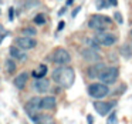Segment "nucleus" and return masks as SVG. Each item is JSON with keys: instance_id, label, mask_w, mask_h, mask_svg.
<instances>
[{"instance_id": "4468645a", "label": "nucleus", "mask_w": 132, "mask_h": 124, "mask_svg": "<svg viewBox=\"0 0 132 124\" xmlns=\"http://www.w3.org/2000/svg\"><path fill=\"white\" fill-rule=\"evenodd\" d=\"M27 80H29V73L23 71L14 78V86L17 87L19 90H23L24 87H26V84H27Z\"/></svg>"}, {"instance_id": "b1692460", "label": "nucleus", "mask_w": 132, "mask_h": 124, "mask_svg": "<svg viewBox=\"0 0 132 124\" xmlns=\"http://www.w3.org/2000/svg\"><path fill=\"white\" fill-rule=\"evenodd\" d=\"M108 124H117V113H111V114H109Z\"/></svg>"}, {"instance_id": "20e7f679", "label": "nucleus", "mask_w": 132, "mask_h": 124, "mask_svg": "<svg viewBox=\"0 0 132 124\" xmlns=\"http://www.w3.org/2000/svg\"><path fill=\"white\" fill-rule=\"evenodd\" d=\"M51 60H53V63L58 64V66H64V64H68L71 61V56H70V53L65 49L58 47V49H55L53 52Z\"/></svg>"}, {"instance_id": "5701e85b", "label": "nucleus", "mask_w": 132, "mask_h": 124, "mask_svg": "<svg viewBox=\"0 0 132 124\" xmlns=\"http://www.w3.org/2000/svg\"><path fill=\"white\" fill-rule=\"evenodd\" d=\"M95 6H97L98 9H102V7H108L109 3H108V0H97V2H95Z\"/></svg>"}, {"instance_id": "cd10ccee", "label": "nucleus", "mask_w": 132, "mask_h": 124, "mask_svg": "<svg viewBox=\"0 0 132 124\" xmlns=\"http://www.w3.org/2000/svg\"><path fill=\"white\" fill-rule=\"evenodd\" d=\"M13 10H14V9H10V10H9V16H10V20H13Z\"/></svg>"}, {"instance_id": "a211bd4d", "label": "nucleus", "mask_w": 132, "mask_h": 124, "mask_svg": "<svg viewBox=\"0 0 132 124\" xmlns=\"http://www.w3.org/2000/svg\"><path fill=\"white\" fill-rule=\"evenodd\" d=\"M121 54H122L123 57H131L132 56V46H129V44H123V46L121 47Z\"/></svg>"}, {"instance_id": "c756f323", "label": "nucleus", "mask_w": 132, "mask_h": 124, "mask_svg": "<svg viewBox=\"0 0 132 124\" xmlns=\"http://www.w3.org/2000/svg\"><path fill=\"white\" fill-rule=\"evenodd\" d=\"M87 120H88V124H92V115H88Z\"/></svg>"}, {"instance_id": "ddd939ff", "label": "nucleus", "mask_w": 132, "mask_h": 124, "mask_svg": "<svg viewBox=\"0 0 132 124\" xmlns=\"http://www.w3.org/2000/svg\"><path fill=\"white\" fill-rule=\"evenodd\" d=\"M10 56H12L13 59H16V60H20V61H24L27 59V54L23 52V50L20 49V47L17 46H12L10 47Z\"/></svg>"}, {"instance_id": "f8f14e48", "label": "nucleus", "mask_w": 132, "mask_h": 124, "mask_svg": "<svg viewBox=\"0 0 132 124\" xmlns=\"http://www.w3.org/2000/svg\"><path fill=\"white\" fill-rule=\"evenodd\" d=\"M33 89L37 93H46L50 89V81L47 78H37V80L33 83Z\"/></svg>"}, {"instance_id": "f03ea898", "label": "nucleus", "mask_w": 132, "mask_h": 124, "mask_svg": "<svg viewBox=\"0 0 132 124\" xmlns=\"http://www.w3.org/2000/svg\"><path fill=\"white\" fill-rule=\"evenodd\" d=\"M111 24V19L102 14H94L88 21V26L98 32H105V29Z\"/></svg>"}, {"instance_id": "6ab92c4d", "label": "nucleus", "mask_w": 132, "mask_h": 124, "mask_svg": "<svg viewBox=\"0 0 132 124\" xmlns=\"http://www.w3.org/2000/svg\"><path fill=\"white\" fill-rule=\"evenodd\" d=\"M38 4H40L38 0H26L23 7H24V10H30V9H33V7H37Z\"/></svg>"}, {"instance_id": "393cba45", "label": "nucleus", "mask_w": 132, "mask_h": 124, "mask_svg": "<svg viewBox=\"0 0 132 124\" xmlns=\"http://www.w3.org/2000/svg\"><path fill=\"white\" fill-rule=\"evenodd\" d=\"M114 19H115V20H117V21H118V23H119V24H122V23H123L122 14H121L119 12H115V13H114Z\"/></svg>"}, {"instance_id": "4be33fe9", "label": "nucleus", "mask_w": 132, "mask_h": 124, "mask_svg": "<svg viewBox=\"0 0 132 124\" xmlns=\"http://www.w3.org/2000/svg\"><path fill=\"white\" fill-rule=\"evenodd\" d=\"M23 34L27 36V37H34V36L37 34V32H36V29H33V27H26V29H23Z\"/></svg>"}, {"instance_id": "dca6fc26", "label": "nucleus", "mask_w": 132, "mask_h": 124, "mask_svg": "<svg viewBox=\"0 0 132 124\" xmlns=\"http://www.w3.org/2000/svg\"><path fill=\"white\" fill-rule=\"evenodd\" d=\"M36 124H55L54 118L50 117V115H38V117L33 118Z\"/></svg>"}, {"instance_id": "39448f33", "label": "nucleus", "mask_w": 132, "mask_h": 124, "mask_svg": "<svg viewBox=\"0 0 132 124\" xmlns=\"http://www.w3.org/2000/svg\"><path fill=\"white\" fill-rule=\"evenodd\" d=\"M118 74H119V71H118V69L117 67H105V69L102 70V73L100 74V80H101V83H104V84H112V83H115L117 81V78H118Z\"/></svg>"}, {"instance_id": "7ed1b4c3", "label": "nucleus", "mask_w": 132, "mask_h": 124, "mask_svg": "<svg viewBox=\"0 0 132 124\" xmlns=\"http://www.w3.org/2000/svg\"><path fill=\"white\" fill-rule=\"evenodd\" d=\"M109 87L104 83H92L88 86V94L92 98H104L109 94Z\"/></svg>"}, {"instance_id": "a878e982", "label": "nucleus", "mask_w": 132, "mask_h": 124, "mask_svg": "<svg viewBox=\"0 0 132 124\" xmlns=\"http://www.w3.org/2000/svg\"><path fill=\"white\" fill-rule=\"evenodd\" d=\"M108 3H109V6H117L118 0H108Z\"/></svg>"}, {"instance_id": "2eb2a0df", "label": "nucleus", "mask_w": 132, "mask_h": 124, "mask_svg": "<svg viewBox=\"0 0 132 124\" xmlns=\"http://www.w3.org/2000/svg\"><path fill=\"white\" fill-rule=\"evenodd\" d=\"M55 104H57V101H55V98L53 96H46V97L41 98V108H44V110L55 108Z\"/></svg>"}, {"instance_id": "0eeeda50", "label": "nucleus", "mask_w": 132, "mask_h": 124, "mask_svg": "<svg viewBox=\"0 0 132 124\" xmlns=\"http://www.w3.org/2000/svg\"><path fill=\"white\" fill-rule=\"evenodd\" d=\"M24 108H26L27 114H29L30 117L34 118L36 114H37V111L41 108V98H38V97L30 98V100L27 101V104L24 106Z\"/></svg>"}, {"instance_id": "473e14b6", "label": "nucleus", "mask_w": 132, "mask_h": 124, "mask_svg": "<svg viewBox=\"0 0 132 124\" xmlns=\"http://www.w3.org/2000/svg\"><path fill=\"white\" fill-rule=\"evenodd\" d=\"M129 36H131V39H132V30H131V32H129Z\"/></svg>"}, {"instance_id": "9b49d317", "label": "nucleus", "mask_w": 132, "mask_h": 124, "mask_svg": "<svg viewBox=\"0 0 132 124\" xmlns=\"http://www.w3.org/2000/svg\"><path fill=\"white\" fill-rule=\"evenodd\" d=\"M104 69H105V64L104 63H100V61H98V63H94L92 66L88 67L87 76H88V78H98Z\"/></svg>"}, {"instance_id": "aec40b11", "label": "nucleus", "mask_w": 132, "mask_h": 124, "mask_svg": "<svg viewBox=\"0 0 132 124\" xmlns=\"http://www.w3.org/2000/svg\"><path fill=\"white\" fill-rule=\"evenodd\" d=\"M6 70L9 73H13L16 70V63L14 60H12V59H9V60H6Z\"/></svg>"}, {"instance_id": "423d86ee", "label": "nucleus", "mask_w": 132, "mask_h": 124, "mask_svg": "<svg viewBox=\"0 0 132 124\" xmlns=\"http://www.w3.org/2000/svg\"><path fill=\"white\" fill-rule=\"evenodd\" d=\"M95 40H97L98 44H101V46L111 47L117 43V36L109 33V32H100V33L95 34Z\"/></svg>"}, {"instance_id": "f257e3e1", "label": "nucleus", "mask_w": 132, "mask_h": 124, "mask_svg": "<svg viewBox=\"0 0 132 124\" xmlns=\"http://www.w3.org/2000/svg\"><path fill=\"white\" fill-rule=\"evenodd\" d=\"M75 73L71 67H58L53 71V80L58 84V86L68 89L74 84Z\"/></svg>"}, {"instance_id": "412c9836", "label": "nucleus", "mask_w": 132, "mask_h": 124, "mask_svg": "<svg viewBox=\"0 0 132 124\" xmlns=\"http://www.w3.org/2000/svg\"><path fill=\"white\" fill-rule=\"evenodd\" d=\"M33 21H34L36 24H38V26H41V24L46 23V16H44L43 13H38V14L34 17V20H33Z\"/></svg>"}, {"instance_id": "1a4fd4ad", "label": "nucleus", "mask_w": 132, "mask_h": 124, "mask_svg": "<svg viewBox=\"0 0 132 124\" xmlns=\"http://www.w3.org/2000/svg\"><path fill=\"white\" fill-rule=\"evenodd\" d=\"M16 46L20 47L21 50H30V49H34L37 41L34 40L33 37H27V36H20V37H16L14 40Z\"/></svg>"}, {"instance_id": "2f4dec72", "label": "nucleus", "mask_w": 132, "mask_h": 124, "mask_svg": "<svg viewBox=\"0 0 132 124\" xmlns=\"http://www.w3.org/2000/svg\"><path fill=\"white\" fill-rule=\"evenodd\" d=\"M72 2H74V0H67V4H72Z\"/></svg>"}, {"instance_id": "6e6552de", "label": "nucleus", "mask_w": 132, "mask_h": 124, "mask_svg": "<svg viewBox=\"0 0 132 124\" xmlns=\"http://www.w3.org/2000/svg\"><path fill=\"white\" fill-rule=\"evenodd\" d=\"M81 57L85 61H89V63H98L101 59V54L98 50L92 49V47H87V49L81 50Z\"/></svg>"}, {"instance_id": "bb28decb", "label": "nucleus", "mask_w": 132, "mask_h": 124, "mask_svg": "<svg viewBox=\"0 0 132 124\" xmlns=\"http://www.w3.org/2000/svg\"><path fill=\"white\" fill-rule=\"evenodd\" d=\"M63 29H64V21H60V24H58V32L63 30Z\"/></svg>"}, {"instance_id": "9d476101", "label": "nucleus", "mask_w": 132, "mask_h": 124, "mask_svg": "<svg viewBox=\"0 0 132 124\" xmlns=\"http://www.w3.org/2000/svg\"><path fill=\"white\" fill-rule=\"evenodd\" d=\"M115 103L111 101H94V108L100 115H106L112 108H114Z\"/></svg>"}, {"instance_id": "7c9ffc66", "label": "nucleus", "mask_w": 132, "mask_h": 124, "mask_svg": "<svg viewBox=\"0 0 132 124\" xmlns=\"http://www.w3.org/2000/svg\"><path fill=\"white\" fill-rule=\"evenodd\" d=\"M64 13H65V7H64V9H61L60 12H58V14H60V16H63Z\"/></svg>"}, {"instance_id": "f3484780", "label": "nucleus", "mask_w": 132, "mask_h": 124, "mask_svg": "<svg viewBox=\"0 0 132 124\" xmlns=\"http://www.w3.org/2000/svg\"><path fill=\"white\" fill-rule=\"evenodd\" d=\"M46 74H47V66H44V64L38 66V69L33 71V76H34L36 78H44Z\"/></svg>"}, {"instance_id": "c85d7f7f", "label": "nucleus", "mask_w": 132, "mask_h": 124, "mask_svg": "<svg viewBox=\"0 0 132 124\" xmlns=\"http://www.w3.org/2000/svg\"><path fill=\"white\" fill-rule=\"evenodd\" d=\"M80 10H81V7H77V9L74 10V13H72V16H77V13L80 12Z\"/></svg>"}]
</instances>
